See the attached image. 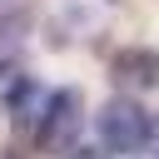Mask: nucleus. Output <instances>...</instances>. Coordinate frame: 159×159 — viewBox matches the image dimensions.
Returning <instances> with one entry per match:
<instances>
[{"label": "nucleus", "instance_id": "f257e3e1", "mask_svg": "<svg viewBox=\"0 0 159 159\" xmlns=\"http://www.w3.org/2000/svg\"><path fill=\"white\" fill-rule=\"evenodd\" d=\"M94 129H99L104 154H139V149L154 139V119H149V109H144L134 94L104 99V109L94 114Z\"/></svg>", "mask_w": 159, "mask_h": 159}, {"label": "nucleus", "instance_id": "f03ea898", "mask_svg": "<svg viewBox=\"0 0 159 159\" xmlns=\"http://www.w3.org/2000/svg\"><path fill=\"white\" fill-rule=\"evenodd\" d=\"M80 129H84V94L80 89H55L50 94V109H45V119H40V134H35V144L45 149V154H75L80 149Z\"/></svg>", "mask_w": 159, "mask_h": 159}, {"label": "nucleus", "instance_id": "7ed1b4c3", "mask_svg": "<svg viewBox=\"0 0 159 159\" xmlns=\"http://www.w3.org/2000/svg\"><path fill=\"white\" fill-rule=\"evenodd\" d=\"M50 94H55V89H40V80L15 75V80L5 84V114H10V124H15L20 134H40V119H45V109H50Z\"/></svg>", "mask_w": 159, "mask_h": 159}, {"label": "nucleus", "instance_id": "20e7f679", "mask_svg": "<svg viewBox=\"0 0 159 159\" xmlns=\"http://www.w3.org/2000/svg\"><path fill=\"white\" fill-rule=\"evenodd\" d=\"M109 80L119 84V94H144V89H154V84H159V55H154V50H144V45H129V50H119V55H114Z\"/></svg>", "mask_w": 159, "mask_h": 159}, {"label": "nucleus", "instance_id": "39448f33", "mask_svg": "<svg viewBox=\"0 0 159 159\" xmlns=\"http://www.w3.org/2000/svg\"><path fill=\"white\" fill-rule=\"evenodd\" d=\"M25 30H30V15H5L0 20V60H10L25 45Z\"/></svg>", "mask_w": 159, "mask_h": 159}, {"label": "nucleus", "instance_id": "423d86ee", "mask_svg": "<svg viewBox=\"0 0 159 159\" xmlns=\"http://www.w3.org/2000/svg\"><path fill=\"white\" fill-rule=\"evenodd\" d=\"M70 159H109V154H99V149H75Z\"/></svg>", "mask_w": 159, "mask_h": 159}, {"label": "nucleus", "instance_id": "0eeeda50", "mask_svg": "<svg viewBox=\"0 0 159 159\" xmlns=\"http://www.w3.org/2000/svg\"><path fill=\"white\" fill-rule=\"evenodd\" d=\"M139 159H159V144H154V149H149V154H139Z\"/></svg>", "mask_w": 159, "mask_h": 159}]
</instances>
